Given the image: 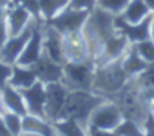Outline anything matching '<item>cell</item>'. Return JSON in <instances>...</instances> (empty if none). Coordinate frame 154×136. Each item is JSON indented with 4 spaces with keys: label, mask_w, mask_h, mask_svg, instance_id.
<instances>
[{
    "label": "cell",
    "mask_w": 154,
    "mask_h": 136,
    "mask_svg": "<svg viewBox=\"0 0 154 136\" xmlns=\"http://www.w3.org/2000/svg\"><path fill=\"white\" fill-rule=\"evenodd\" d=\"M149 38L154 41V14H152V20H151V26H149Z\"/></svg>",
    "instance_id": "836d02e7"
},
{
    "label": "cell",
    "mask_w": 154,
    "mask_h": 136,
    "mask_svg": "<svg viewBox=\"0 0 154 136\" xmlns=\"http://www.w3.org/2000/svg\"><path fill=\"white\" fill-rule=\"evenodd\" d=\"M11 74H12V65L6 63L5 60L0 59V89H2L5 85H8Z\"/></svg>",
    "instance_id": "4316f807"
},
{
    "label": "cell",
    "mask_w": 154,
    "mask_h": 136,
    "mask_svg": "<svg viewBox=\"0 0 154 136\" xmlns=\"http://www.w3.org/2000/svg\"><path fill=\"white\" fill-rule=\"evenodd\" d=\"M20 136H41V134H38V133H29V131H21Z\"/></svg>",
    "instance_id": "74e56055"
},
{
    "label": "cell",
    "mask_w": 154,
    "mask_h": 136,
    "mask_svg": "<svg viewBox=\"0 0 154 136\" xmlns=\"http://www.w3.org/2000/svg\"><path fill=\"white\" fill-rule=\"evenodd\" d=\"M0 92H2V100H3V106L6 110L15 112L21 116H24L27 113V107H26V103H24V98H23L20 89H17L8 83L0 89Z\"/></svg>",
    "instance_id": "9a60e30c"
},
{
    "label": "cell",
    "mask_w": 154,
    "mask_h": 136,
    "mask_svg": "<svg viewBox=\"0 0 154 136\" xmlns=\"http://www.w3.org/2000/svg\"><path fill=\"white\" fill-rule=\"evenodd\" d=\"M20 92L24 98L27 113H32V115H36V116H41V118L45 119V112H44V107H45V85L41 80H36L32 86L20 89Z\"/></svg>",
    "instance_id": "8fae6325"
},
{
    "label": "cell",
    "mask_w": 154,
    "mask_h": 136,
    "mask_svg": "<svg viewBox=\"0 0 154 136\" xmlns=\"http://www.w3.org/2000/svg\"><path fill=\"white\" fill-rule=\"evenodd\" d=\"M8 6L5 5H0V20H6V15H8Z\"/></svg>",
    "instance_id": "d6a6232c"
},
{
    "label": "cell",
    "mask_w": 154,
    "mask_h": 136,
    "mask_svg": "<svg viewBox=\"0 0 154 136\" xmlns=\"http://www.w3.org/2000/svg\"><path fill=\"white\" fill-rule=\"evenodd\" d=\"M53 127L62 136H88V133L82 128V125L71 118L57 119L53 122Z\"/></svg>",
    "instance_id": "ffe728a7"
},
{
    "label": "cell",
    "mask_w": 154,
    "mask_h": 136,
    "mask_svg": "<svg viewBox=\"0 0 154 136\" xmlns=\"http://www.w3.org/2000/svg\"><path fill=\"white\" fill-rule=\"evenodd\" d=\"M6 109H5V106H3V100H2V92H0V113H3Z\"/></svg>",
    "instance_id": "8d00e7d4"
},
{
    "label": "cell",
    "mask_w": 154,
    "mask_h": 136,
    "mask_svg": "<svg viewBox=\"0 0 154 136\" xmlns=\"http://www.w3.org/2000/svg\"><path fill=\"white\" fill-rule=\"evenodd\" d=\"M33 17L32 14L20 3H12L8 9V15H6V23L9 27V36L18 35L20 32H23L30 23H32Z\"/></svg>",
    "instance_id": "5bb4252c"
},
{
    "label": "cell",
    "mask_w": 154,
    "mask_h": 136,
    "mask_svg": "<svg viewBox=\"0 0 154 136\" xmlns=\"http://www.w3.org/2000/svg\"><path fill=\"white\" fill-rule=\"evenodd\" d=\"M113 134L115 136H145V133L139 128V124L130 118H124L113 130Z\"/></svg>",
    "instance_id": "7402d4cb"
},
{
    "label": "cell",
    "mask_w": 154,
    "mask_h": 136,
    "mask_svg": "<svg viewBox=\"0 0 154 136\" xmlns=\"http://www.w3.org/2000/svg\"><path fill=\"white\" fill-rule=\"evenodd\" d=\"M9 38V27L6 20H0V48L5 45V42Z\"/></svg>",
    "instance_id": "f1b7e54d"
},
{
    "label": "cell",
    "mask_w": 154,
    "mask_h": 136,
    "mask_svg": "<svg viewBox=\"0 0 154 136\" xmlns=\"http://www.w3.org/2000/svg\"><path fill=\"white\" fill-rule=\"evenodd\" d=\"M97 2H98V0H69V5L72 8H77V9L92 11L97 6Z\"/></svg>",
    "instance_id": "83f0119b"
},
{
    "label": "cell",
    "mask_w": 154,
    "mask_h": 136,
    "mask_svg": "<svg viewBox=\"0 0 154 136\" xmlns=\"http://www.w3.org/2000/svg\"><path fill=\"white\" fill-rule=\"evenodd\" d=\"M38 80V76L32 66H23L18 63L12 65V74L9 77V85L17 89H24L32 86Z\"/></svg>",
    "instance_id": "2e32d148"
},
{
    "label": "cell",
    "mask_w": 154,
    "mask_h": 136,
    "mask_svg": "<svg viewBox=\"0 0 154 136\" xmlns=\"http://www.w3.org/2000/svg\"><path fill=\"white\" fill-rule=\"evenodd\" d=\"M127 73L124 71L121 57L116 60H110L101 65L95 66L94 73V82H92V91L100 92H119L127 85Z\"/></svg>",
    "instance_id": "7a4b0ae2"
},
{
    "label": "cell",
    "mask_w": 154,
    "mask_h": 136,
    "mask_svg": "<svg viewBox=\"0 0 154 136\" xmlns=\"http://www.w3.org/2000/svg\"><path fill=\"white\" fill-rule=\"evenodd\" d=\"M145 3H146V6L149 8V11L154 14V0H145Z\"/></svg>",
    "instance_id": "e575fe53"
},
{
    "label": "cell",
    "mask_w": 154,
    "mask_h": 136,
    "mask_svg": "<svg viewBox=\"0 0 154 136\" xmlns=\"http://www.w3.org/2000/svg\"><path fill=\"white\" fill-rule=\"evenodd\" d=\"M39 2V11L44 21L53 18L59 11H62L65 6L69 5V0H38Z\"/></svg>",
    "instance_id": "44dd1931"
},
{
    "label": "cell",
    "mask_w": 154,
    "mask_h": 136,
    "mask_svg": "<svg viewBox=\"0 0 154 136\" xmlns=\"http://www.w3.org/2000/svg\"><path fill=\"white\" fill-rule=\"evenodd\" d=\"M143 125H145V136H154V115L152 113H146Z\"/></svg>",
    "instance_id": "f546056e"
},
{
    "label": "cell",
    "mask_w": 154,
    "mask_h": 136,
    "mask_svg": "<svg viewBox=\"0 0 154 136\" xmlns=\"http://www.w3.org/2000/svg\"><path fill=\"white\" fill-rule=\"evenodd\" d=\"M71 89L62 82H50L45 85V119L51 124L59 118V113L63 107V103L66 100V95Z\"/></svg>",
    "instance_id": "5b68a950"
},
{
    "label": "cell",
    "mask_w": 154,
    "mask_h": 136,
    "mask_svg": "<svg viewBox=\"0 0 154 136\" xmlns=\"http://www.w3.org/2000/svg\"><path fill=\"white\" fill-rule=\"evenodd\" d=\"M151 20H152V14L148 15L146 18H143L142 21L139 23H127L124 21L119 15H116L115 18V26L118 29V32H121L130 44H136L139 41H143V39H148L149 38V26H151Z\"/></svg>",
    "instance_id": "7c38bea8"
},
{
    "label": "cell",
    "mask_w": 154,
    "mask_h": 136,
    "mask_svg": "<svg viewBox=\"0 0 154 136\" xmlns=\"http://www.w3.org/2000/svg\"><path fill=\"white\" fill-rule=\"evenodd\" d=\"M59 136H62V134H59Z\"/></svg>",
    "instance_id": "ab89813d"
},
{
    "label": "cell",
    "mask_w": 154,
    "mask_h": 136,
    "mask_svg": "<svg viewBox=\"0 0 154 136\" xmlns=\"http://www.w3.org/2000/svg\"><path fill=\"white\" fill-rule=\"evenodd\" d=\"M2 115H3V119H5L8 130L14 136H20L23 131V116L15 113V112H11V110H5Z\"/></svg>",
    "instance_id": "cb8c5ba5"
},
{
    "label": "cell",
    "mask_w": 154,
    "mask_h": 136,
    "mask_svg": "<svg viewBox=\"0 0 154 136\" xmlns=\"http://www.w3.org/2000/svg\"><path fill=\"white\" fill-rule=\"evenodd\" d=\"M23 131H29V133H38L41 136H54V127L50 121L32 115V113H26L23 116Z\"/></svg>",
    "instance_id": "ac0fdd59"
},
{
    "label": "cell",
    "mask_w": 154,
    "mask_h": 136,
    "mask_svg": "<svg viewBox=\"0 0 154 136\" xmlns=\"http://www.w3.org/2000/svg\"><path fill=\"white\" fill-rule=\"evenodd\" d=\"M42 24L44 21H35L32 36L29 38L26 47L23 48L20 57L15 63L23 66H32L42 54Z\"/></svg>",
    "instance_id": "9c48e42d"
},
{
    "label": "cell",
    "mask_w": 154,
    "mask_h": 136,
    "mask_svg": "<svg viewBox=\"0 0 154 136\" xmlns=\"http://www.w3.org/2000/svg\"><path fill=\"white\" fill-rule=\"evenodd\" d=\"M130 0H98L97 6L112 12L113 15H121L122 11L125 9V6L128 5Z\"/></svg>",
    "instance_id": "d4e9b609"
},
{
    "label": "cell",
    "mask_w": 154,
    "mask_h": 136,
    "mask_svg": "<svg viewBox=\"0 0 154 136\" xmlns=\"http://www.w3.org/2000/svg\"><path fill=\"white\" fill-rule=\"evenodd\" d=\"M62 45H63L65 62H69V60L77 62V60H85V59L91 57L89 50H88V42H86V38L82 30L63 35Z\"/></svg>",
    "instance_id": "52a82bcc"
},
{
    "label": "cell",
    "mask_w": 154,
    "mask_h": 136,
    "mask_svg": "<svg viewBox=\"0 0 154 136\" xmlns=\"http://www.w3.org/2000/svg\"><path fill=\"white\" fill-rule=\"evenodd\" d=\"M33 24H35V20H32V23L23 32H20L18 35H14V36H9L8 38V41L5 42V45L0 48V59L5 60L6 63H11V65H14L17 62V59L20 57L23 48L26 47L29 38L32 36Z\"/></svg>",
    "instance_id": "ba28073f"
},
{
    "label": "cell",
    "mask_w": 154,
    "mask_h": 136,
    "mask_svg": "<svg viewBox=\"0 0 154 136\" xmlns=\"http://www.w3.org/2000/svg\"><path fill=\"white\" fill-rule=\"evenodd\" d=\"M88 136H115L113 131H109V130H101V128H97V127H92V125H88Z\"/></svg>",
    "instance_id": "4dcf8cb0"
},
{
    "label": "cell",
    "mask_w": 154,
    "mask_h": 136,
    "mask_svg": "<svg viewBox=\"0 0 154 136\" xmlns=\"http://www.w3.org/2000/svg\"><path fill=\"white\" fill-rule=\"evenodd\" d=\"M32 68L38 76V80H41L44 85L50 82H59L63 79V65L53 60L44 50L41 57L32 65Z\"/></svg>",
    "instance_id": "30bf717a"
},
{
    "label": "cell",
    "mask_w": 154,
    "mask_h": 136,
    "mask_svg": "<svg viewBox=\"0 0 154 136\" xmlns=\"http://www.w3.org/2000/svg\"><path fill=\"white\" fill-rule=\"evenodd\" d=\"M63 35L48 24H42V50L56 62L65 63L63 56V45H62Z\"/></svg>",
    "instance_id": "4fadbf2b"
},
{
    "label": "cell",
    "mask_w": 154,
    "mask_h": 136,
    "mask_svg": "<svg viewBox=\"0 0 154 136\" xmlns=\"http://www.w3.org/2000/svg\"><path fill=\"white\" fill-rule=\"evenodd\" d=\"M89 12L91 11H88V9H77V8H72L71 5H68L62 11H59L53 18H50L44 23L54 27L62 35H66L71 32H80L88 21Z\"/></svg>",
    "instance_id": "277c9868"
},
{
    "label": "cell",
    "mask_w": 154,
    "mask_h": 136,
    "mask_svg": "<svg viewBox=\"0 0 154 136\" xmlns=\"http://www.w3.org/2000/svg\"><path fill=\"white\" fill-rule=\"evenodd\" d=\"M152 12L149 11V8L146 6L145 0H130L128 5L125 6V9L122 11V14L119 15L124 21L127 23H139L143 18H146L148 15H151Z\"/></svg>",
    "instance_id": "d6986e66"
},
{
    "label": "cell",
    "mask_w": 154,
    "mask_h": 136,
    "mask_svg": "<svg viewBox=\"0 0 154 136\" xmlns=\"http://www.w3.org/2000/svg\"><path fill=\"white\" fill-rule=\"evenodd\" d=\"M136 82L140 89L143 88L145 91H149L154 94V62L148 63L145 70L139 76H136Z\"/></svg>",
    "instance_id": "603a6c76"
},
{
    "label": "cell",
    "mask_w": 154,
    "mask_h": 136,
    "mask_svg": "<svg viewBox=\"0 0 154 136\" xmlns=\"http://www.w3.org/2000/svg\"><path fill=\"white\" fill-rule=\"evenodd\" d=\"M0 5H5V6H11L12 5V0H0Z\"/></svg>",
    "instance_id": "d590c367"
},
{
    "label": "cell",
    "mask_w": 154,
    "mask_h": 136,
    "mask_svg": "<svg viewBox=\"0 0 154 136\" xmlns=\"http://www.w3.org/2000/svg\"><path fill=\"white\" fill-rule=\"evenodd\" d=\"M0 136H14L9 130H8V127H6V124H5V119H3V115L0 113Z\"/></svg>",
    "instance_id": "1f68e13d"
},
{
    "label": "cell",
    "mask_w": 154,
    "mask_h": 136,
    "mask_svg": "<svg viewBox=\"0 0 154 136\" xmlns=\"http://www.w3.org/2000/svg\"><path fill=\"white\" fill-rule=\"evenodd\" d=\"M133 45H134V48L137 50V53L140 54V57L145 62H148V63L154 62V41L151 38L139 41V42H136Z\"/></svg>",
    "instance_id": "484cf974"
},
{
    "label": "cell",
    "mask_w": 154,
    "mask_h": 136,
    "mask_svg": "<svg viewBox=\"0 0 154 136\" xmlns=\"http://www.w3.org/2000/svg\"><path fill=\"white\" fill-rule=\"evenodd\" d=\"M106 101L92 110L88 125H92V127H97L101 130L113 131L118 127V124L124 119V115L116 103H106Z\"/></svg>",
    "instance_id": "8992f818"
},
{
    "label": "cell",
    "mask_w": 154,
    "mask_h": 136,
    "mask_svg": "<svg viewBox=\"0 0 154 136\" xmlns=\"http://www.w3.org/2000/svg\"><path fill=\"white\" fill-rule=\"evenodd\" d=\"M95 60L92 57H88L85 60L77 62H65L63 63V79L62 82L65 85H71L69 89H89L92 91V82H94V73H95Z\"/></svg>",
    "instance_id": "3957f363"
},
{
    "label": "cell",
    "mask_w": 154,
    "mask_h": 136,
    "mask_svg": "<svg viewBox=\"0 0 154 136\" xmlns=\"http://www.w3.org/2000/svg\"><path fill=\"white\" fill-rule=\"evenodd\" d=\"M104 101H106V97L94 94V91L71 89L66 95V100L63 103V107H62L57 119L71 118V119H75L80 125L86 127L89 124L92 110Z\"/></svg>",
    "instance_id": "6da1fadb"
},
{
    "label": "cell",
    "mask_w": 154,
    "mask_h": 136,
    "mask_svg": "<svg viewBox=\"0 0 154 136\" xmlns=\"http://www.w3.org/2000/svg\"><path fill=\"white\" fill-rule=\"evenodd\" d=\"M121 63H122V68L124 71L127 73V76H139L148 65V62H145L140 54L137 53V50L134 48L133 44L128 45V48L125 50V53L122 54L121 57Z\"/></svg>",
    "instance_id": "e0dca14e"
},
{
    "label": "cell",
    "mask_w": 154,
    "mask_h": 136,
    "mask_svg": "<svg viewBox=\"0 0 154 136\" xmlns=\"http://www.w3.org/2000/svg\"><path fill=\"white\" fill-rule=\"evenodd\" d=\"M151 101H152V104H154V95H151Z\"/></svg>",
    "instance_id": "f35d334b"
}]
</instances>
